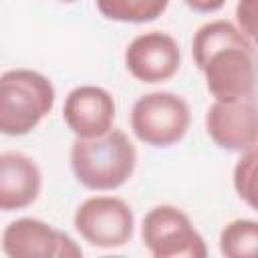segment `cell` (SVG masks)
Here are the masks:
<instances>
[{
	"label": "cell",
	"instance_id": "1",
	"mask_svg": "<svg viewBox=\"0 0 258 258\" xmlns=\"http://www.w3.org/2000/svg\"><path fill=\"white\" fill-rule=\"evenodd\" d=\"M137 165V149L121 129L95 139H79L71 147V169L81 185L111 191L125 185Z\"/></svg>",
	"mask_w": 258,
	"mask_h": 258
},
{
	"label": "cell",
	"instance_id": "2",
	"mask_svg": "<svg viewBox=\"0 0 258 258\" xmlns=\"http://www.w3.org/2000/svg\"><path fill=\"white\" fill-rule=\"evenodd\" d=\"M54 87L38 71L10 69L0 75V133L20 137L52 111Z\"/></svg>",
	"mask_w": 258,
	"mask_h": 258
},
{
	"label": "cell",
	"instance_id": "3",
	"mask_svg": "<svg viewBox=\"0 0 258 258\" xmlns=\"http://www.w3.org/2000/svg\"><path fill=\"white\" fill-rule=\"evenodd\" d=\"M189 123V105L179 95L167 91L141 95L131 109L133 135L151 147L175 145L185 137Z\"/></svg>",
	"mask_w": 258,
	"mask_h": 258
},
{
	"label": "cell",
	"instance_id": "4",
	"mask_svg": "<svg viewBox=\"0 0 258 258\" xmlns=\"http://www.w3.org/2000/svg\"><path fill=\"white\" fill-rule=\"evenodd\" d=\"M141 240L153 258H204L208 254L206 242L187 214L169 204L155 206L145 214Z\"/></svg>",
	"mask_w": 258,
	"mask_h": 258
},
{
	"label": "cell",
	"instance_id": "5",
	"mask_svg": "<svg viewBox=\"0 0 258 258\" xmlns=\"http://www.w3.org/2000/svg\"><path fill=\"white\" fill-rule=\"evenodd\" d=\"M79 236L95 248H123L133 238L135 216L129 204L117 196H93L85 200L73 218Z\"/></svg>",
	"mask_w": 258,
	"mask_h": 258
},
{
	"label": "cell",
	"instance_id": "6",
	"mask_svg": "<svg viewBox=\"0 0 258 258\" xmlns=\"http://www.w3.org/2000/svg\"><path fill=\"white\" fill-rule=\"evenodd\" d=\"M2 252L10 258H77L81 246L50 224L36 218H18L2 232Z\"/></svg>",
	"mask_w": 258,
	"mask_h": 258
},
{
	"label": "cell",
	"instance_id": "7",
	"mask_svg": "<svg viewBox=\"0 0 258 258\" xmlns=\"http://www.w3.org/2000/svg\"><path fill=\"white\" fill-rule=\"evenodd\" d=\"M181 64L177 40L161 30H149L135 36L125 48V67L139 83L169 81Z\"/></svg>",
	"mask_w": 258,
	"mask_h": 258
},
{
	"label": "cell",
	"instance_id": "8",
	"mask_svg": "<svg viewBox=\"0 0 258 258\" xmlns=\"http://www.w3.org/2000/svg\"><path fill=\"white\" fill-rule=\"evenodd\" d=\"M206 87L216 101L230 103L254 97L256 91V64L254 50L224 48L214 52L202 69Z\"/></svg>",
	"mask_w": 258,
	"mask_h": 258
},
{
	"label": "cell",
	"instance_id": "9",
	"mask_svg": "<svg viewBox=\"0 0 258 258\" xmlns=\"http://www.w3.org/2000/svg\"><path fill=\"white\" fill-rule=\"evenodd\" d=\"M210 139L226 151H246L256 147V99L214 101L206 113Z\"/></svg>",
	"mask_w": 258,
	"mask_h": 258
},
{
	"label": "cell",
	"instance_id": "10",
	"mask_svg": "<svg viewBox=\"0 0 258 258\" xmlns=\"http://www.w3.org/2000/svg\"><path fill=\"white\" fill-rule=\"evenodd\" d=\"M62 119L79 139H95L113 129L115 101L97 85L75 87L62 105Z\"/></svg>",
	"mask_w": 258,
	"mask_h": 258
},
{
	"label": "cell",
	"instance_id": "11",
	"mask_svg": "<svg viewBox=\"0 0 258 258\" xmlns=\"http://www.w3.org/2000/svg\"><path fill=\"white\" fill-rule=\"evenodd\" d=\"M42 175L36 161L20 151L0 153V212L24 210L36 202Z\"/></svg>",
	"mask_w": 258,
	"mask_h": 258
},
{
	"label": "cell",
	"instance_id": "12",
	"mask_svg": "<svg viewBox=\"0 0 258 258\" xmlns=\"http://www.w3.org/2000/svg\"><path fill=\"white\" fill-rule=\"evenodd\" d=\"M224 48H246L254 50V42L246 38L236 24L230 20H212L202 24L191 38V56L196 67L202 71L208 58Z\"/></svg>",
	"mask_w": 258,
	"mask_h": 258
},
{
	"label": "cell",
	"instance_id": "13",
	"mask_svg": "<svg viewBox=\"0 0 258 258\" xmlns=\"http://www.w3.org/2000/svg\"><path fill=\"white\" fill-rule=\"evenodd\" d=\"M99 12L115 22H151L159 18L169 0H95Z\"/></svg>",
	"mask_w": 258,
	"mask_h": 258
},
{
	"label": "cell",
	"instance_id": "14",
	"mask_svg": "<svg viewBox=\"0 0 258 258\" xmlns=\"http://www.w3.org/2000/svg\"><path fill=\"white\" fill-rule=\"evenodd\" d=\"M258 250V222L248 218L232 220L220 232V252L228 258H252Z\"/></svg>",
	"mask_w": 258,
	"mask_h": 258
},
{
	"label": "cell",
	"instance_id": "15",
	"mask_svg": "<svg viewBox=\"0 0 258 258\" xmlns=\"http://www.w3.org/2000/svg\"><path fill=\"white\" fill-rule=\"evenodd\" d=\"M256 147H250L242 151L236 167H234V189L242 202H246L250 208H256Z\"/></svg>",
	"mask_w": 258,
	"mask_h": 258
},
{
	"label": "cell",
	"instance_id": "16",
	"mask_svg": "<svg viewBox=\"0 0 258 258\" xmlns=\"http://www.w3.org/2000/svg\"><path fill=\"white\" fill-rule=\"evenodd\" d=\"M256 6H258V0H238V6H236L238 30L250 40L256 36Z\"/></svg>",
	"mask_w": 258,
	"mask_h": 258
},
{
	"label": "cell",
	"instance_id": "17",
	"mask_svg": "<svg viewBox=\"0 0 258 258\" xmlns=\"http://www.w3.org/2000/svg\"><path fill=\"white\" fill-rule=\"evenodd\" d=\"M191 10H196V12H202V14H210V12H216V10H220L224 4H226V0H183Z\"/></svg>",
	"mask_w": 258,
	"mask_h": 258
},
{
	"label": "cell",
	"instance_id": "18",
	"mask_svg": "<svg viewBox=\"0 0 258 258\" xmlns=\"http://www.w3.org/2000/svg\"><path fill=\"white\" fill-rule=\"evenodd\" d=\"M62 2H77V0H62Z\"/></svg>",
	"mask_w": 258,
	"mask_h": 258
}]
</instances>
